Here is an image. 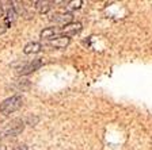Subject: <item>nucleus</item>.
I'll list each match as a JSON object with an SVG mask.
<instances>
[{
	"instance_id": "nucleus-6",
	"label": "nucleus",
	"mask_w": 152,
	"mask_h": 150,
	"mask_svg": "<svg viewBox=\"0 0 152 150\" xmlns=\"http://www.w3.org/2000/svg\"><path fill=\"white\" fill-rule=\"evenodd\" d=\"M69 43H71L69 37H58V38H56V39H52V41L48 42V45L54 47V49H65Z\"/></svg>"
},
{
	"instance_id": "nucleus-8",
	"label": "nucleus",
	"mask_w": 152,
	"mask_h": 150,
	"mask_svg": "<svg viewBox=\"0 0 152 150\" xmlns=\"http://www.w3.org/2000/svg\"><path fill=\"white\" fill-rule=\"evenodd\" d=\"M42 49V45L39 42H28L25 47H23V53L25 54H35L39 53Z\"/></svg>"
},
{
	"instance_id": "nucleus-10",
	"label": "nucleus",
	"mask_w": 152,
	"mask_h": 150,
	"mask_svg": "<svg viewBox=\"0 0 152 150\" xmlns=\"http://www.w3.org/2000/svg\"><path fill=\"white\" fill-rule=\"evenodd\" d=\"M14 150H27V147H26V145H16Z\"/></svg>"
},
{
	"instance_id": "nucleus-4",
	"label": "nucleus",
	"mask_w": 152,
	"mask_h": 150,
	"mask_svg": "<svg viewBox=\"0 0 152 150\" xmlns=\"http://www.w3.org/2000/svg\"><path fill=\"white\" fill-rule=\"evenodd\" d=\"M42 66V61L41 59H34V61H31V62H28L27 65L22 66V68L19 69V75L22 76H26V75H30V73L35 72V70H38V69Z\"/></svg>"
},
{
	"instance_id": "nucleus-5",
	"label": "nucleus",
	"mask_w": 152,
	"mask_h": 150,
	"mask_svg": "<svg viewBox=\"0 0 152 150\" xmlns=\"http://www.w3.org/2000/svg\"><path fill=\"white\" fill-rule=\"evenodd\" d=\"M58 37H61V34H60V28L57 27H48L41 31V38L48 42L52 41V39H56Z\"/></svg>"
},
{
	"instance_id": "nucleus-1",
	"label": "nucleus",
	"mask_w": 152,
	"mask_h": 150,
	"mask_svg": "<svg viewBox=\"0 0 152 150\" xmlns=\"http://www.w3.org/2000/svg\"><path fill=\"white\" fill-rule=\"evenodd\" d=\"M25 128L22 119H12L7 123H0V138L3 137H15L20 134Z\"/></svg>"
},
{
	"instance_id": "nucleus-3",
	"label": "nucleus",
	"mask_w": 152,
	"mask_h": 150,
	"mask_svg": "<svg viewBox=\"0 0 152 150\" xmlns=\"http://www.w3.org/2000/svg\"><path fill=\"white\" fill-rule=\"evenodd\" d=\"M82 28H83V26L80 22H71L60 28V34H61V37L71 38V37H73V35L79 34V33L82 31Z\"/></svg>"
},
{
	"instance_id": "nucleus-9",
	"label": "nucleus",
	"mask_w": 152,
	"mask_h": 150,
	"mask_svg": "<svg viewBox=\"0 0 152 150\" xmlns=\"http://www.w3.org/2000/svg\"><path fill=\"white\" fill-rule=\"evenodd\" d=\"M82 4H83L82 0H76V1L73 0V1H68V6L66 7L69 9H79L80 7H82Z\"/></svg>"
},
{
	"instance_id": "nucleus-2",
	"label": "nucleus",
	"mask_w": 152,
	"mask_h": 150,
	"mask_svg": "<svg viewBox=\"0 0 152 150\" xmlns=\"http://www.w3.org/2000/svg\"><path fill=\"white\" fill-rule=\"evenodd\" d=\"M22 104H23V100L20 96H18V95L11 96V97H8V99L3 100V103L0 104V114H3L4 116H7V115H10V114L18 111V109L22 107Z\"/></svg>"
},
{
	"instance_id": "nucleus-7",
	"label": "nucleus",
	"mask_w": 152,
	"mask_h": 150,
	"mask_svg": "<svg viewBox=\"0 0 152 150\" xmlns=\"http://www.w3.org/2000/svg\"><path fill=\"white\" fill-rule=\"evenodd\" d=\"M52 19V22L54 23H61L63 26L68 25V23H71V20H72V15H71L69 12H58V14H54L53 18Z\"/></svg>"
}]
</instances>
